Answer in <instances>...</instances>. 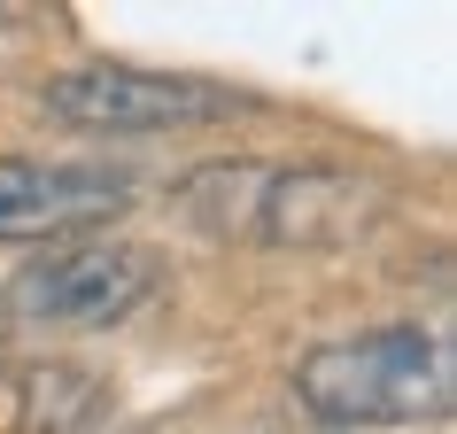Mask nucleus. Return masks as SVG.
I'll return each mask as SVG.
<instances>
[{
	"label": "nucleus",
	"instance_id": "f03ea898",
	"mask_svg": "<svg viewBox=\"0 0 457 434\" xmlns=\"http://www.w3.org/2000/svg\"><path fill=\"white\" fill-rule=\"evenodd\" d=\"M187 225L217 241H264V248H326L372 225V187L349 171H279V163H210L179 179Z\"/></svg>",
	"mask_w": 457,
	"mask_h": 434
},
{
	"label": "nucleus",
	"instance_id": "f257e3e1",
	"mask_svg": "<svg viewBox=\"0 0 457 434\" xmlns=\"http://www.w3.org/2000/svg\"><path fill=\"white\" fill-rule=\"evenodd\" d=\"M295 404L318 427H419L457 404V341L434 326H364L295 357Z\"/></svg>",
	"mask_w": 457,
	"mask_h": 434
},
{
	"label": "nucleus",
	"instance_id": "7ed1b4c3",
	"mask_svg": "<svg viewBox=\"0 0 457 434\" xmlns=\"http://www.w3.org/2000/svg\"><path fill=\"white\" fill-rule=\"evenodd\" d=\"M155 256L132 241H54L8 280V318L31 334H109L155 295Z\"/></svg>",
	"mask_w": 457,
	"mask_h": 434
},
{
	"label": "nucleus",
	"instance_id": "20e7f679",
	"mask_svg": "<svg viewBox=\"0 0 457 434\" xmlns=\"http://www.w3.org/2000/svg\"><path fill=\"white\" fill-rule=\"evenodd\" d=\"M39 109L71 132H187V124H217L241 117L248 94L241 86H217V78H179V71H140V63H86L39 86Z\"/></svg>",
	"mask_w": 457,
	"mask_h": 434
},
{
	"label": "nucleus",
	"instance_id": "39448f33",
	"mask_svg": "<svg viewBox=\"0 0 457 434\" xmlns=\"http://www.w3.org/2000/svg\"><path fill=\"white\" fill-rule=\"evenodd\" d=\"M132 210V171L109 163H47V155H0V248L8 241H78Z\"/></svg>",
	"mask_w": 457,
	"mask_h": 434
}]
</instances>
